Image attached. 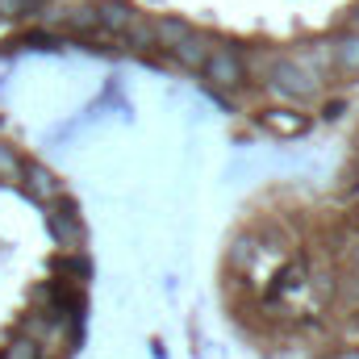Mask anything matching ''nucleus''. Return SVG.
Returning a JSON list of instances; mask_svg holds the SVG:
<instances>
[{
	"label": "nucleus",
	"instance_id": "nucleus-1",
	"mask_svg": "<svg viewBox=\"0 0 359 359\" xmlns=\"http://www.w3.org/2000/svg\"><path fill=\"white\" fill-rule=\"evenodd\" d=\"M264 80H268V88L276 92V96H284V100H309L313 92H318V76L301 63V59H292V55H276L271 59V67L264 72Z\"/></svg>",
	"mask_w": 359,
	"mask_h": 359
},
{
	"label": "nucleus",
	"instance_id": "nucleus-2",
	"mask_svg": "<svg viewBox=\"0 0 359 359\" xmlns=\"http://www.w3.org/2000/svg\"><path fill=\"white\" fill-rule=\"evenodd\" d=\"M201 72H205L209 88H217V92H234L247 84V63H243V55L234 46H213L209 59L201 63Z\"/></svg>",
	"mask_w": 359,
	"mask_h": 359
},
{
	"label": "nucleus",
	"instance_id": "nucleus-3",
	"mask_svg": "<svg viewBox=\"0 0 359 359\" xmlns=\"http://www.w3.org/2000/svg\"><path fill=\"white\" fill-rule=\"evenodd\" d=\"M213 46H217V42H213L209 34H201V29H188L176 46H172V55H176L180 67H188V72H201V63L209 59V50H213Z\"/></svg>",
	"mask_w": 359,
	"mask_h": 359
},
{
	"label": "nucleus",
	"instance_id": "nucleus-4",
	"mask_svg": "<svg viewBox=\"0 0 359 359\" xmlns=\"http://www.w3.org/2000/svg\"><path fill=\"white\" fill-rule=\"evenodd\" d=\"M21 188L34 196V201H55L59 196V180H55V172L46 168V163H21Z\"/></svg>",
	"mask_w": 359,
	"mask_h": 359
},
{
	"label": "nucleus",
	"instance_id": "nucleus-5",
	"mask_svg": "<svg viewBox=\"0 0 359 359\" xmlns=\"http://www.w3.org/2000/svg\"><path fill=\"white\" fill-rule=\"evenodd\" d=\"M330 63L339 76H359V29L330 38Z\"/></svg>",
	"mask_w": 359,
	"mask_h": 359
},
{
	"label": "nucleus",
	"instance_id": "nucleus-6",
	"mask_svg": "<svg viewBox=\"0 0 359 359\" xmlns=\"http://www.w3.org/2000/svg\"><path fill=\"white\" fill-rule=\"evenodd\" d=\"M50 230H55V238H59L63 247H72V251L84 243L80 213H76V205H72V201H59V213H50Z\"/></svg>",
	"mask_w": 359,
	"mask_h": 359
},
{
	"label": "nucleus",
	"instance_id": "nucleus-7",
	"mask_svg": "<svg viewBox=\"0 0 359 359\" xmlns=\"http://www.w3.org/2000/svg\"><path fill=\"white\" fill-rule=\"evenodd\" d=\"M259 121H264V130L280 134V138H297V134L309 130V117L305 113H292V109H268Z\"/></svg>",
	"mask_w": 359,
	"mask_h": 359
},
{
	"label": "nucleus",
	"instance_id": "nucleus-8",
	"mask_svg": "<svg viewBox=\"0 0 359 359\" xmlns=\"http://www.w3.org/2000/svg\"><path fill=\"white\" fill-rule=\"evenodd\" d=\"M50 25H67L72 34H96L100 21H96V4H80V8H59L46 17Z\"/></svg>",
	"mask_w": 359,
	"mask_h": 359
},
{
	"label": "nucleus",
	"instance_id": "nucleus-9",
	"mask_svg": "<svg viewBox=\"0 0 359 359\" xmlns=\"http://www.w3.org/2000/svg\"><path fill=\"white\" fill-rule=\"evenodd\" d=\"M130 17H134V4H126V0H96V21H100V29H109V34H126V25H130Z\"/></svg>",
	"mask_w": 359,
	"mask_h": 359
},
{
	"label": "nucleus",
	"instance_id": "nucleus-10",
	"mask_svg": "<svg viewBox=\"0 0 359 359\" xmlns=\"http://www.w3.org/2000/svg\"><path fill=\"white\" fill-rule=\"evenodd\" d=\"M151 25H155V46H159V50H172L180 38H184V34L192 29V25H188L184 17H155Z\"/></svg>",
	"mask_w": 359,
	"mask_h": 359
},
{
	"label": "nucleus",
	"instance_id": "nucleus-11",
	"mask_svg": "<svg viewBox=\"0 0 359 359\" xmlns=\"http://www.w3.org/2000/svg\"><path fill=\"white\" fill-rule=\"evenodd\" d=\"M121 38H130V46H138V50H147V46H155V25H151V17H142V13H134Z\"/></svg>",
	"mask_w": 359,
	"mask_h": 359
},
{
	"label": "nucleus",
	"instance_id": "nucleus-12",
	"mask_svg": "<svg viewBox=\"0 0 359 359\" xmlns=\"http://www.w3.org/2000/svg\"><path fill=\"white\" fill-rule=\"evenodd\" d=\"M0 359H42V343L29 339V334H17V339L0 351Z\"/></svg>",
	"mask_w": 359,
	"mask_h": 359
},
{
	"label": "nucleus",
	"instance_id": "nucleus-13",
	"mask_svg": "<svg viewBox=\"0 0 359 359\" xmlns=\"http://www.w3.org/2000/svg\"><path fill=\"white\" fill-rule=\"evenodd\" d=\"M21 163H25V159H21L8 142H0V180H4V184H21Z\"/></svg>",
	"mask_w": 359,
	"mask_h": 359
},
{
	"label": "nucleus",
	"instance_id": "nucleus-14",
	"mask_svg": "<svg viewBox=\"0 0 359 359\" xmlns=\"http://www.w3.org/2000/svg\"><path fill=\"white\" fill-rule=\"evenodd\" d=\"M38 0H0V17H29Z\"/></svg>",
	"mask_w": 359,
	"mask_h": 359
},
{
	"label": "nucleus",
	"instance_id": "nucleus-15",
	"mask_svg": "<svg viewBox=\"0 0 359 359\" xmlns=\"http://www.w3.org/2000/svg\"><path fill=\"white\" fill-rule=\"evenodd\" d=\"M255 247H259L255 238H238V243H234V268H243V264L251 268V259H255Z\"/></svg>",
	"mask_w": 359,
	"mask_h": 359
},
{
	"label": "nucleus",
	"instance_id": "nucleus-16",
	"mask_svg": "<svg viewBox=\"0 0 359 359\" xmlns=\"http://www.w3.org/2000/svg\"><path fill=\"white\" fill-rule=\"evenodd\" d=\"M351 29H359V4L351 8Z\"/></svg>",
	"mask_w": 359,
	"mask_h": 359
},
{
	"label": "nucleus",
	"instance_id": "nucleus-17",
	"mask_svg": "<svg viewBox=\"0 0 359 359\" xmlns=\"http://www.w3.org/2000/svg\"><path fill=\"white\" fill-rule=\"evenodd\" d=\"M339 359H359V351H347V355H339Z\"/></svg>",
	"mask_w": 359,
	"mask_h": 359
}]
</instances>
